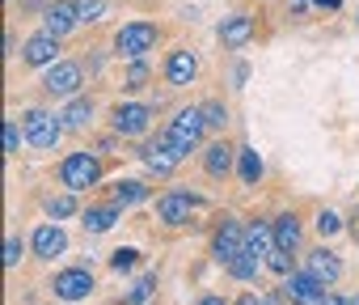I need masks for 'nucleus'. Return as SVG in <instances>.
<instances>
[{"label": "nucleus", "mask_w": 359, "mask_h": 305, "mask_svg": "<svg viewBox=\"0 0 359 305\" xmlns=\"http://www.w3.org/2000/svg\"><path fill=\"white\" fill-rule=\"evenodd\" d=\"M97 179H102V162L93 157V152H68L64 166H60V183H64L68 191H85V187H93Z\"/></svg>", "instance_id": "obj_1"}, {"label": "nucleus", "mask_w": 359, "mask_h": 305, "mask_svg": "<svg viewBox=\"0 0 359 305\" xmlns=\"http://www.w3.org/2000/svg\"><path fill=\"white\" fill-rule=\"evenodd\" d=\"M156 39H161V30H156L152 22H127V26L114 34V51L127 56V60H140L144 51L156 47Z\"/></svg>", "instance_id": "obj_2"}, {"label": "nucleus", "mask_w": 359, "mask_h": 305, "mask_svg": "<svg viewBox=\"0 0 359 305\" xmlns=\"http://www.w3.org/2000/svg\"><path fill=\"white\" fill-rule=\"evenodd\" d=\"M43 89H47L51 98H72V93L81 89V64L55 60V64L47 68V77H43Z\"/></svg>", "instance_id": "obj_3"}, {"label": "nucleus", "mask_w": 359, "mask_h": 305, "mask_svg": "<svg viewBox=\"0 0 359 305\" xmlns=\"http://www.w3.org/2000/svg\"><path fill=\"white\" fill-rule=\"evenodd\" d=\"M60 136H64V123H60L55 115H47V110H30V115H26V140H30L34 148H55Z\"/></svg>", "instance_id": "obj_4"}, {"label": "nucleus", "mask_w": 359, "mask_h": 305, "mask_svg": "<svg viewBox=\"0 0 359 305\" xmlns=\"http://www.w3.org/2000/svg\"><path fill=\"white\" fill-rule=\"evenodd\" d=\"M191 208H199V195H191V191H165V195L156 200V216H161L165 225L191 221Z\"/></svg>", "instance_id": "obj_5"}, {"label": "nucleus", "mask_w": 359, "mask_h": 305, "mask_svg": "<svg viewBox=\"0 0 359 305\" xmlns=\"http://www.w3.org/2000/svg\"><path fill=\"white\" fill-rule=\"evenodd\" d=\"M51 288H55V297H60V301H85V297L93 292V271H89V267H72V271H60Z\"/></svg>", "instance_id": "obj_6"}, {"label": "nucleus", "mask_w": 359, "mask_h": 305, "mask_svg": "<svg viewBox=\"0 0 359 305\" xmlns=\"http://www.w3.org/2000/svg\"><path fill=\"white\" fill-rule=\"evenodd\" d=\"M212 254H216V263H233L237 254H245V229L237 225V221H224V229L216 233V242H212Z\"/></svg>", "instance_id": "obj_7"}, {"label": "nucleus", "mask_w": 359, "mask_h": 305, "mask_svg": "<svg viewBox=\"0 0 359 305\" xmlns=\"http://www.w3.org/2000/svg\"><path fill=\"white\" fill-rule=\"evenodd\" d=\"M152 123V110L140 106V102H127V106H114V131L118 136H144Z\"/></svg>", "instance_id": "obj_8"}, {"label": "nucleus", "mask_w": 359, "mask_h": 305, "mask_svg": "<svg viewBox=\"0 0 359 305\" xmlns=\"http://www.w3.org/2000/svg\"><path fill=\"white\" fill-rule=\"evenodd\" d=\"M321 280L313 275V271H292L287 275V284H283V297L292 301V305H309V301H321Z\"/></svg>", "instance_id": "obj_9"}, {"label": "nucleus", "mask_w": 359, "mask_h": 305, "mask_svg": "<svg viewBox=\"0 0 359 305\" xmlns=\"http://www.w3.org/2000/svg\"><path fill=\"white\" fill-rule=\"evenodd\" d=\"M76 22H81L76 0H55V5H47V13H43V30H47V34H55V39H64Z\"/></svg>", "instance_id": "obj_10"}, {"label": "nucleus", "mask_w": 359, "mask_h": 305, "mask_svg": "<svg viewBox=\"0 0 359 305\" xmlns=\"http://www.w3.org/2000/svg\"><path fill=\"white\" fill-rule=\"evenodd\" d=\"M195 77H199V60H195L187 47L169 51V60H165V81H169V85H191Z\"/></svg>", "instance_id": "obj_11"}, {"label": "nucleus", "mask_w": 359, "mask_h": 305, "mask_svg": "<svg viewBox=\"0 0 359 305\" xmlns=\"http://www.w3.org/2000/svg\"><path fill=\"white\" fill-rule=\"evenodd\" d=\"M22 56H26V64H34V68H51V64L60 60V39L43 30V34H34V39L26 43Z\"/></svg>", "instance_id": "obj_12"}, {"label": "nucleus", "mask_w": 359, "mask_h": 305, "mask_svg": "<svg viewBox=\"0 0 359 305\" xmlns=\"http://www.w3.org/2000/svg\"><path fill=\"white\" fill-rule=\"evenodd\" d=\"M250 39H254V18L250 13H233V18L220 22V43L224 47H245Z\"/></svg>", "instance_id": "obj_13"}, {"label": "nucleus", "mask_w": 359, "mask_h": 305, "mask_svg": "<svg viewBox=\"0 0 359 305\" xmlns=\"http://www.w3.org/2000/svg\"><path fill=\"white\" fill-rule=\"evenodd\" d=\"M30 246H34V254H39V259H55V254H64V250H68V238H64V229H60V225H39Z\"/></svg>", "instance_id": "obj_14"}, {"label": "nucleus", "mask_w": 359, "mask_h": 305, "mask_svg": "<svg viewBox=\"0 0 359 305\" xmlns=\"http://www.w3.org/2000/svg\"><path fill=\"white\" fill-rule=\"evenodd\" d=\"M156 144H161V148L169 152V157H173V162H182V157H187V152L195 148V140H191V136H187L182 127H177V123H169V127H161V131H156Z\"/></svg>", "instance_id": "obj_15"}, {"label": "nucleus", "mask_w": 359, "mask_h": 305, "mask_svg": "<svg viewBox=\"0 0 359 305\" xmlns=\"http://www.w3.org/2000/svg\"><path fill=\"white\" fill-rule=\"evenodd\" d=\"M309 271H313L321 284H334V280L342 275V263H338V254H334V250H325V246H321V250H313V254H309Z\"/></svg>", "instance_id": "obj_16"}, {"label": "nucleus", "mask_w": 359, "mask_h": 305, "mask_svg": "<svg viewBox=\"0 0 359 305\" xmlns=\"http://www.w3.org/2000/svg\"><path fill=\"white\" fill-rule=\"evenodd\" d=\"M203 170H208L212 179H229V170H233V148H229L224 140L203 152Z\"/></svg>", "instance_id": "obj_17"}, {"label": "nucleus", "mask_w": 359, "mask_h": 305, "mask_svg": "<svg viewBox=\"0 0 359 305\" xmlns=\"http://www.w3.org/2000/svg\"><path fill=\"white\" fill-rule=\"evenodd\" d=\"M245 250H250V254H271V250H275V225L254 221V225L245 229Z\"/></svg>", "instance_id": "obj_18"}, {"label": "nucleus", "mask_w": 359, "mask_h": 305, "mask_svg": "<svg viewBox=\"0 0 359 305\" xmlns=\"http://www.w3.org/2000/svg\"><path fill=\"white\" fill-rule=\"evenodd\" d=\"M275 246L279 250H296L300 246V221H296V212L275 216Z\"/></svg>", "instance_id": "obj_19"}, {"label": "nucleus", "mask_w": 359, "mask_h": 305, "mask_svg": "<svg viewBox=\"0 0 359 305\" xmlns=\"http://www.w3.org/2000/svg\"><path fill=\"white\" fill-rule=\"evenodd\" d=\"M140 157H144V166H148V170H156V174H169V170L177 166V162L169 157V152H165V148H161L156 140H148V144L140 148Z\"/></svg>", "instance_id": "obj_20"}, {"label": "nucleus", "mask_w": 359, "mask_h": 305, "mask_svg": "<svg viewBox=\"0 0 359 305\" xmlns=\"http://www.w3.org/2000/svg\"><path fill=\"white\" fill-rule=\"evenodd\" d=\"M114 221H118V204H110V208H89V212H85V229H89V233H106V229H114Z\"/></svg>", "instance_id": "obj_21"}, {"label": "nucleus", "mask_w": 359, "mask_h": 305, "mask_svg": "<svg viewBox=\"0 0 359 305\" xmlns=\"http://www.w3.org/2000/svg\"><path fill=\"white\" fill-rule=\"evenodd\" d=\"M60 119H64V127H76V131H81V127L93 119V102H89V98H76V102H72Z\"/></svg>", "instance_id": "obj_22"}, {"label": "nucleus", "mask_w": 359, "mask_h": 305, "mask_svg": "<svg viewBox=\"0 0 359 305\" xmlns=\"http://www.w3.org/2000/svg\"><path fill=\"white\" fill-rule=\"evenodd\" d=\"M173 123L182 127V131H187L195 144H199V140H203V127H208V115H203V110H182V115L173 119Z\"/></svg>", "instance_id": "obj_23"}, {"label": "nucleus", "mask_w": 359, "mask_h": 305, "mask_svg": "<svg viewBox=\"0 0 359 305\" xmlns=\"http://www.w3.org/2000/svg\"><path fill=\"white\" fill-rule=\"evenodd\" d=\"M237 157H241V179H245V183H258V179H262V157H258L254 148H241Z\"/></svg>", "instance_id": "obj_24"}, {"label": "nucleus", "mask_w": 359, "mask_h": 305, "mask_svg": "<svg viewBox=\"0 0 359 305\" xmlns=\"http://www.w3.org/2000/svg\"><path fill=\"white\" fill-rule=\"evenodd\" d=\"M229 271H233L237 280H254V275H258V254H250V250L237 254V259L229 263Z\"/></svg>", "instance_id": "obj_25"}, {"label": "nucleus", "mask_w": 359, "mask_h": 305, "mask_svg": "<svg viewBox=\"0 0 359 305\" xmlns=\"http://www.w3.org/2000/svg\"><path fill=\"white\" fill-rule=\"evenodd\" d=\"M76 13H81V22L97 26V22L106 18V0H76Z\"/></svg>", "instance_id": "obj_26"}, {"label": "nucleus", "mask_w": 359, "mask_h": 305, "mask_svg": "<svg viewBox=\"0 0 359 305\" xmlns=\"http://www.w3.org/2000/svg\"><path fill=\"white\" fill-rule=\"evenodd\" d=\"M144 195H148V191H144L140 183H118V187H114V204H118V208H127V204H140Z\"/></svg>", "instance_id": "obj_27"}, {"label": "nucleus", "mask_w": 359, "mask_h": 305, "mask_svg": "<svg viewBox=\"0 0 359 305\" xmlns=\"http://www.w3.org/2000/svg\"><path fill=\"white\" fill-rule=\"evenodd\" d=\"M152 292H156V275H144V280H135V288L127 292V305H144Z\"/></svg>", "instance_id": "obj_28"}, {"label": "nucleus", "mask_w": 359, "mask_h": 305, "mask_svg": "<svg viewBox=\"0 0 359 305\" xmlns=\"http://www.w3.org/2000/svg\"><path fill=\"white\" fill-rule=\"evenodd\" d=\"M148 81V64L144 60H131V68H127V77H123V89H140Z\"/></svg>", "instance_id": "obj_29"}, {"label": "nucleus", "mask_w": 359, "mask_h": 305, "mask_svg": "<svg viewBox=\"0 0 359 305\" xmlns=\"http://www.w3.org/2000/svg\"><path fill=\"white\" fill-rule=\"evenodd\" d=\"M47 212H51V221H64V216H72V212H76V200H72V195L47 200Z\"/></svg>", "instance_id": "obj_30"}, {"label": "nucleus", "mask_w": 359, "mask_h": 305, "mask_svg": "<svg viewBox=\"0 0 359 305\" xmlns=\"http://www.w3.org/2000/svg\"><path fill=\"white\" fill-rule=\"evenodd\" d=\"M266 263H271V271H279V275H292V250H279V246H275Z\"/></svg>", "instance_id": "obj_31"}, {"label": "nucleus", "mask_w": 359, "mask_h": 305, "mask_svg": "<svg viewBox=\"0 0 359 305\" xmlns=\"http://www.w3.org/2000/svg\"><path fill=\"white\" fill-rule=\"evenodd\" d=\"M203 115H208V127H224V123H229V110H224L220 102H208Z\"/></svg>", "instance_id": "obj_32"}, {"label": "nucleus", "mask_w": 359, "mask_h": 305, "mask_svg": "<svg viewBox=\"0 0 359 305\" xmlns=\"http://www.w3.org/2000/svg\"><path fill=\"white\" fill-rule=\"evenodd\" d=\"M135 259H140L135 250H114V254H110V267H114V271H131Z\"/></svg>", "instance_id": "obj_33"}, {"label": "nucleus", "mask_w": 359, "mask_h": 305, "mask_svg": "<svg viewBox=\"0 0 359 305\" xmlns=\"http://www.w3.org/2000/svg\"><path fill=\"white\" fill-rule=\"evenodd\" d=\"M18 148H22V131H18V123L9 119V123H5V152H9V157H13Z\"/></svg>", "instance_id": "obj_34"}, {"label": "nucleus", "mask_w": 359, "mask_h": 305, "mask_svg": "<svg viewBox=\"0 0 359 305\" xmlns=\"http://www.w3.org/2000/svg\"><path fill=\"white\" fill-rule=\"evenodd\" d=\"M22 263V238H9L5 242V267H18Z\"/></svg>", "instance_id": "obj_35"}, {"label": "nucleus", "mask_w": 359, "mask_h": 305, "mask_svg": "<svg viewBox=\"0 0 359 305\" xmlns=\"http://www.w3.org/2000/svg\"><path fill=\"white\" fill-rule=\"evenodd\" d=\"M317 229H321V238H330V233H338L342 225H338V216H334V212H321V216H317Z\"/></svg>", "instance_id": "obj_36"}, {"label": "nucleus", "mask_w": 359, "mask_h": 305, "mask_svg": "<svg viewBox=\"0 0 359 305\" xmlns=\"http://www.w3.org/2000/svg\"><path fill=\"white\" fill-rule=\"evenodd\" d=\"M258 305H292V301L279 297V292H266V297H258Z\"/></svg>", "instance_id": "obj_37"}, {"label": "nucleus", "mask_w": 359, "mask_h": 305, "mask_svg": "<svg viewBox=\"0 0 359 305\" xmlns=\"http://www.w3.org/2000/svg\"><path fill=\"white\" fill-rule=\"evenodd\" d=\"M317 305H355V301H346V297H338V292H325Z\"/></svg>", "instance_id": "obj_38"}, {"label": "nucleus", "mask_w": 359, "mask_h": 305, "mask_svg": "<svg viewBox=\"0 0 359 305\" xmlns=\"http://www.w3.org/2000/svg\"><path fill=\"white\" fill-rule=\"evenodd\" d=\"M199 305H224V297H203Z\"/></svg>", "instance_id": "obj_39"}, {"label": "nucleus", "mask_w": 359, "mask_h": 305, "mask_svg": "<svg viewBox=\"0 0 359 305\" xmlns=\"http://www.w3.org/2000/svg\"><path fill=\"white\" fill-rule=\"evenodd\" d=\"M321 5H330V9H338V0H321Z\"/></svg>", "instance_id": "obj_40"}, {"label": "nucleus", "mask_w": 359, "mask_h": 305, "mask_svg": "<svg viewBox=\"0 0 359 305\" xmlns=\"http://www.w3.org/2000/svg\"><path fill=\"white\" fill-rule=\"evenodd\" d=\"M355 305H359V301H355Z\"/></svg>", "instance_id": "obj_41"}]
</instances>
